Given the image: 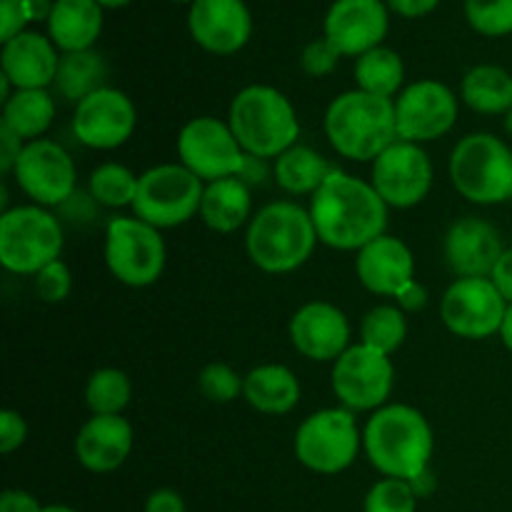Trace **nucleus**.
Here are the masks:
<instances>
[{"instance_id": "f257e3e1", "label": "nucleus", "mask_w": 512, "mask_h": 512, "mask_svg": "<svg viewBox=\"0 0 512 512\" xmlns=\"http://www.w3.org/2000/svg\"><path fill=\"white\" fill-rule=\"evenodd\" d=\"M308 210L320 245L340 253H358L375 238L388 233L390 208L385 200L375 193L370 180L340 168H335L310 198Z\"/></svg>"}, {"instance_id": "f03ea898", "label": "nucleus", "mask_w": 512, "mask_h": 512, "mask_svg": "<svg viewBox=\"0 0 512 512\" xmlns=\"http://www.w3.org/2000/svg\"><path fill=\"white\" fill-rule=\"evenodd\" d=\"M435 433L418 408L388 403L363 425V455L383 478L413 480L430 468Z\"/></svg>"}, {"instance_id": "7ed1b4c3", "label": "nucleus", "mask_w": 512, "mask_h": 512, "mask_svg": "<svg viewBox=\"0 0 512 512\" xmlns=\"http://www.w3.org/2000/svg\"><path fill=\"white\" fill-rule=\"evenodd\" d=\"M310 210L295 200H273L255 210L245 228V253L268 275H288L303 268L318 248Z\"/></svg>"}, {"instance_id": "20e7f679", "label": "nucleus", "mask_w": 512, "mask_h": 512, "mask_svg": "<svg viewBox=\"0 0 512 512\" xmlns=\"http://www.w3.org/2000/svg\"><path fill=\"white\" fill-rule=\"evenodd\" d=\"M325 138L330 148L353 163H373L398 140L395 100L353 88L335 95L325 108Z\"/></svg>"}, {"instance_id": "39448f33", "label": "nucleus", "mask_w": 512, "mask_h": 512, "mask_svg": "<svg viewBox=\"0 0 512 512\" xmlns=\"http://www.w3.org/2000/svg\"><path fill=\"white\" fill-rule=\"evenodd\" d=\"M228 125L245 155L273 163L300 143V118L293 100L273 85H245L233 95Z\"/></svg>"}, {"instance_id": "423d86ee", "label": "nucleus", "mask_w": 512, "mask_h": 512, "mask_svg": "<svg viewBox=\"0 0 512 512\" xmlns=\"http://www.w3.org/2000/svg\"><path fill=\"white\" fill-rule=\"evenodd\" d=\"M448 178L468 203L490 208L512 200V148L495 133H468L448 158Z\"/></svg>"}, {"instance_id": "0eeeda50", "label": "nucleus", "mask_w": 512, "mask_h": 512, "mask_svg": "<svg viewBox=\"0 0 512 512\" xmlns=\"http://www.w3.org/2000/svg\"><path fill=\"white\" fill-rule=\"evenodd\" d=\"M63 220L53 210L25 203L0 213V265L13 275H38L60 260Z\"/></svg>"}, {"instance_id": "6e6552de", "label": "nucleus", "mask_w": 512, "mask_h": 512, "mask_svg": "<svg viewBox=\"0 0 512 512\" xmlns=\"http://www.w3.org/2000/svg\"><path fill=\"white\" fill-rule=\"evenodd\" d=\"M103 258L108 273L125 288L143 290L158 283L168 265L163 230L135 215H113L105 225Z\"/></svg>"}, {"instance_id": "1a4fd4ad", "label": "nucleus", "mask_w": 512, "mask_h": 512, "mask_svg": "<svg viewBox=\"0 0 512 512\" xmlns=\"http://www.w3.org/2000/svg\"><path fill=\"white\" fill-rule=\"evenodd\" d=\"M293 453L305 470L318 475H340L363 453V428L348 408H323L298 425Z\"/></svg>"}, {"instance_id": "9d476101", "label": "nucleus", "mask_w": 512, "mask_h": 512, "mask_svg": "<svg viewBox=\"0 0 512 512\" xmlns=\"http://www.w3.org/2000/svg\"><path fill=\"white\" fill-rule=\"evenodd\" d=\"M205 183L180 163H160L140 173L133 215L158 230H173L200 215Z\"/></svg>"}, {"instance_id": "9b49d317", "label": "nucleus", "mask_w": 512, "mask_h": 512, "mask_svg": "<svg viewBox=\"0 0 512 512\" xmlns=\"http://www.w3.org/2000/svg\"><path fill=\"white\" fill-rule=\"evenodd\" d=\"M330 388L350 413H375L390 403L395 388L393 358L355 343L330 368Z\"/></svg>"}, {"instance_id": "f8f14e48", "label": "nucleus", "mask_w": 512, "mask_h": 512, "mask_svg": "<svg viewBox=\"0 0 512 512\" xmlns=\"http://www.w3.org/2000/svg\"><path fill=\"white\" fill-rule=\"evenodd\" d=\"M10 178L40 208H60L78 193V168L68 150L50 138L25 143Z\"/></svg>"}, {"instance_id": "ddd939ff", "label": "nucleus", "mask_w": 512, "mask_h": 512, "mask_svg": "<svg viewBox=\"0 0 512 512\" xmlns=\"http://www.w3.org/2000/svg\"><path fill=\"white\" fill-rule=\"evenodd\" d=\"M435 168L425 145L395 140L370 163V185L390 210H413L430 195Z\"/></svg>"}, {"instance_id": "4468645a", "label": "nucleus", "mask_w": 512, "mask_h": 512, "mask_svg": "<svg viewBox=\"0 0 512 512\" xmlns=\"http://www.w3.org/2000/svg\"><path fill=\"white\" fill-rule=\"evenodd\" d=\"M175 150H178V163L198 175L203 183L240 175L245 163V153L235 140L228 120L215 115L190 118L180 128Z\"/></svg>"}, {"instance_id": "2eb2a0df", "label": "nucleus", "mask_w": 512, "mask_h": 512, "mask_svg": "<svg viewBox=\"0 0 512 512\" xmlns=\"http://www.w3.org/2000/svg\"><path fill=\"white\" fill-rule=\"evenodd\" d=\"M508 300L490 278H455L440 298V320L463 340H488L500 335Z\"/></svg>"}, {"instance_id": "dca6fc26", "label": "nucleus", "mask_w": 512, "mask_h": 512, "mask_svg": "<svg viewBox=\"0 0 512 512\" xmlns=\"http://www.w3.org/2000/svg\"><path fill=\"white\" fill-rule=\"evenodd\" d=\"M460 115V98L450 85L423 78L405 85L395 98V125L398 140L428 145L445 138L455 128Z\"/></svg>"}, {"instance_id": "f3484780", "label": "nucleus", "mask_w": 512, "mask_h": 512, "mask_svg": "<svg viewBox=\"0 0 512 512\" xmlns=\"http://www.w3.org/2000/svg\"><path fill=\"white\" fill-rule=\"evenodd\" d=\"M138 128V108L128 93L118 88L95 90L73 108L70 130L83 148L110 153L128 143Z\"/></svg>"}, {"instance_id": "a211bd4d", "label": "nucleus", "mask_w": 512, "mask_h": 512, "mask_svg": "<svg viewBox=\"0 0 512 512\" xmlns=\"http://www.w3.org/2000/svg\"><path fill=\"white\" fill-rule=\"evenodd\" d=\"M295 353L310 363L333 365L350 348L353 328L343 308L328 300H310L293 313L288 325Z\"/></svg>"}, {"instance_id": "6ab92c4d", "label": "nucleus", "mask_w": 512, "mask_h": 512, "mask_svg": "<svg viewBox=\"0 0 512 512\" xmlns=\"http://www.w3.org/2000/svg\"><path fill=\"white\" fill-rule=\"evenodd\" d=\"M503 253V235L488 218L465 215L445 230L443 258L455 278H490Z\"/></svg>"}, {"instance_id": "aec40b11", "label": "nucleus", "mask_w": 512, "mask_h": 512, "mask_svg": "<svg viewBox=\"0 0 512 512\" xmlns=\"http://www.w3.org/2000/svg\"><path fill=\"white\" fill-rule=\"evenodd\" d=\"M388 5L383 0H335L325 15V38L343 58H360L380 48L388 35Z\"/></svg>"}, {"instance_id": "412c9836", "label": "nucleus", "mask_w": 512, "mask_h": 512, "mask_svg": "<svg viewBox=\"0 0 512 512\" xmlns=\"http://www.w3.org/2000/svg\"><path fill=\"white\" fill-rule=\"evenodd\" d=\"M195 43L213 55H235L253 35V18L243 0H195L188 13Z\"/></svg>"}, {"instance_id": "4be33fe9", "label": "nucleus", "mask_w": 512, "mask_h": 512, "mask_svg": "<svg viewBox=\"0 0 512 512\" xmlns=\"http://www.w3.org/2000/svg\"><path fill=\"white\" fill-rule=\"evenodd\" d=\"M135 445V430L125 415H90L75 435L73 453L80 468L108 475L128 463Z\"/></svg>"}, {"instance_id": "5701e85b", "label": "nucleus", "mask_w": 512, "mask_h": 512, "mask_svg": "<svg viewBox=\"0 0 512 512\" xmlns=\"http://www.w3.org/2000/svg\"><path fill=\"white\" fill-rule=\"evenodd\" d=\"M355 275L368 293L395 300L415 278V255L398 235H380L355 253Z\"/></svg>"}, {"instance_id": "b1692460", "label": "nucleus", "mask_w": 512, "mask_h": 512, "mask_svg": "<svg viewBox=\"0 0 512 512\" xmlns=\"http://www.w3.org/2000/svg\"><path fill=\"white\" fill-rule=\"evenodd\" d=\"M60 50L48 35L23 30L3 43L0 50V75L10 80L15 90L53 88L60 65Z\"/></svg>"}, {"instance_id": "393cba45", "label": "nucleus", "mask_w": 512, "mask_h": 512, "mask_svg": "<svg viewBox=\"0 0 512 512\" xmlns=\"http://www.w3.org/2000/svg\"><path fill=\"white\" fill-rule=\"evenodd\" d=\"M300 398H303V385L288 365L263 363L245 373L243 400L255 413L280 418L293 413Z\"/></svg>"}, {"instance_id": "a878e982", "label": "nucleus", "mask_w": 512, "mask_h": 512, "mask_svg": "<svg viewBox=\"0 0 512 512\" xmlns=\"http://www.w3.org/2000/svg\"><path fill=\"white\" fill-rule=\"evenodd\" d=\"M253 215V190L238 175L205 183L198 215L205 228L218 235H233L240 228H248Z\"/></svg>"}, {"instance_id": "bb28decb", "label": "nucleus", "mask_w": 512, "mask_h": 512, "mask_svg": "<svg viewBox=\"0 0 512 512\" xmlns=\"http://www.w3.org/2000/svg\"><path fill=\"white\" fill-rule=\"evenodd\" d=\"M103 33V8L98 0H53L48 38L60 53L93 50Z\"/></svg>"}, {"instance_id": "cd10ccee", "label": "nucleus", "mask_w": 512, "mask_h": 512, "mask_svg": "<svg viewBox=\"0 0 512 512\" xmlns=\"http://www.w3.org/2000/svg\"><path fill=\"white\" fill-rule=\"evenodd\" d=\"M333 170V163L323 153L298 143L273 160V183L290 198H313Z\"/></svg>"}, {"instance_id": "c85d7f7f", "label": "nucleus", "mask_w": 512, "mask_h": 512, "mask_svg": "<svg viewBox=\"0 0 512 512\" xmlns=\"http://www.w3.org/2000/svg\"><path fill=\"white\" fill-rule=\"evenodd\" d=\"M58 103L53 90H15L3 105H0V125L13 130L25 143L45 138L55 123Z\"/></svg>"}, {"instance_id": "c756f323", "label": "nucleus", "mask_w": 512, "mask_h": 512, "mask_svg": "<svg viewBox=\"0 0 512 512\" xmlns=\"http://www.w3.org/2000/svg\"><path fill=\"white\" fill-rule=\"evenodd\" d=\"M108 63L98 50H80V53L60 55L58 75L53 83L55 98H63L65 103L75 105L93 95L95 90L108 85Z\"/></svg>"}, {"instance_id": "7c9ffc66", "label": "nucleus", "mask_w": 512, "mask_h": 512, "mask_svg": "<svg viewBox=\"0 0 512 512\" xmlns=\"http://www.w3.org/2000/svg\"><path fill=\"white\" fill-rule=\"evenodd\" d=\"M460 100L473 113L505 115L512 108V73L493 63L475 65L460 80Z\"/></svg>"}, {"instance_id": "2f4dec72", "label": "nucleus", "mask_w": 512, "mask_h": 512, "mask_svg": "<svg viewBox=\"0 0 512 512\" xmlns=\"http://www.w3.org/2000/svg\"><path fill=\"white\" fill-rule=\"evenodd\" d=\"M353 78L355 88L363 93L395 100L405 88V63L400 53L380 45L355 58Z\"/></svg>"}, {"instance_id": "473e14b6", "label": "nucleus", "mask_w": 512, "mask_h": 512, "mask_svg": "<svg viewBox=\"0 0 512 512\" xmlns=\"http://www.w3.org/2000/svg\"><path fill=\"white\" fill-rule=\"evenodd\" d=\"M138 183L140 175L133 173L128 165L108 160V163H100L90 173L88 193L100 208L123 210L133 208L135 195H138Z\"/></svg>"}, {"instance_id": "72a5a7b5", "label": "nucleus", "mask_w": 512, "mask_h": 512, "mask_svg": "<svg viewBox=\"0 0 512 512\" xmlns=\"http://www.w3.org/2000/svg\"><path fill=\"white\" fill-rule=\"evenodd\" d=\"M408 338V315L395 303H380L360 320V343L393 358Z\"/></svg>"}, {"instance_id": "f704fd0d", "label": "nucleus", "mask_w": 512, "mask_h": 512, "mask_svg": "<svg viewBox=\"0 0 512 512\" xmlns=\"http://www.w3.org/2000/svg\"><path fill=\"white\" fill-rule=\"evenodd\" d=\"M133 400V383L120 368H98L85 383L90 415H123Z\"/></svg>"}, {"instance_id": "c9c22d12", "label": "nucleus", "mask_w": 512, "mask_h": 512, "mask_svg": "<svg viewBox=\"0 0 512 512\" xmlns=\"http://www.w3.org/2000/svg\"><path fill=\"white\" fill-rule=\"evenodd\" d=\"M245 375L228 363H208L198 373V390L208 403L230 405L243 398Z\"/></svg>"}, {"instance_id": "e433bc0d", "label": "nucleus", "mask_w": 512, "mask_h": 512, "mask_svg": "<svg viewBox=\"0 0 512 512\" xmlns=\"http://www.w3.org/2000/svg\"><path fill=\"white\" fill-rule=\"evenodd\" d=\"M420 498L408 480L380 478L365 493L363 512H418Z\"/></svg>"}, {"instance_id": "4c0bfd02", "label": "nucleus", "mask_w": 512, "mask_h": 512, "mask_svg": "<svg viewBox=\"0 0 512 512\" xmlns=\"http://www.w3.org/2000/svg\"><path fill=\"white\" fill-rule=\"evenodd\" d=\"M465 18L485 38L512 35V0H465Z\"/></svg>"}, {"instance_id": "58836bf2", "label": "nucleus", "mask_w": 512, "mask_h": 512, "mask_svg": "<svg viewBox=\"0 0 512 512\" xmlns=\"http://www.w3.org/2000/svg\"><path fill=\"white\" fill-rule=\"evenodd\" d=\"M33 288L43 303L58 305L73 293V273L63 260H55V263L45 265L38 275H33Z\"/></svg>"}, {"instance_id": "ea45409f", "label": "nucleus", "mask_w": 512, "mask_h": 512, "mask_svg": "<svg viewBox=\"0 0 512 512\" xmlns=\"http://www.w3.org/2000/svg\"><path fill=\"white\" fill-rule=\"evenodd\" d=\"M340 58H343L340 50L323 35V38L310 40V43L305 45L303 53H300V68H303V73L310 75V78H325V75L335 73Z\"/></svg>"}, {"instance_id": "a19ab883", "label": "nucleus", "mask_w": 512, "mask_h": 512, "mask_svg": "<svg viewBox=\"0 0 512 512\" xmlns=\"http://www.w3.org/2000/svg\"><path fill=\"white\" fill-rule=\"evenodd\" d=\"M28 440V420L13 408L0 410V453L13 455Z\"/></svg>"}, {"instance_id": "79ce46f5", "label": "nucleus", "mask_w": 512, "mask_h": 512, "mask_svg": "<svg viewBox=\"0 0 512 512\" xmlns=\"http://www.w3.org/2000/svg\"><path fill=\"white\" fill-rule=\"evenodd\" d=\"M0 40L8 43L10 38L20 35L25 25L30 23V5L28 0H0Z\"/></svg>"}, {"instance_id": "37998d69", "label": "nucleus", "mask_w": 512, "mask_h": 512, "mask_svg": "<svg viewBox=\"0 0 512 512\" xmlns=\"http://www.w3.org/2000/svg\"><path fill=\"white\" fill-rule=\"evenodd\" d=\"M25 148V140L18 138L13 130H8L5 125H0V173L13 175L15 163H18L20 153Z\"/></svg>"}, {"instance_id": "c03bdc74", "label": "nucleus", "mask_w": 512, "mask_h": 512, "mask_svg": "<svg viewBox=\"0 0 512 512\" xmlns=\"http://www.w3.org/2000/svg\"><path fill=\"white\" fill-rule=\"evenodd\" d=\"M45 505L33 493L20 488H8L0 495V512H43Z\"/></svg>"}, {"instance_id": "a18cd8bd", "label": "nucleus", "mask_w": 512, "mask_h": 512, "mask_svg": "<svg viewBox=\"0 0 512 512\" xmlns=\"http://www.w3.org/2000/svg\"><path fill=\"white\" fill-rule=\"evenodd\" d=\"M428 300H430L428 288H425L420 280H413V283L405 285V288L395 295L393 303L398 305L405 315H410V313H420V310L428 308Z\"/></svg>"}, {"instance_id": "49530a36", "label": "nucleus", "mask_w": 512, "mask_h": 512, "mask_svg": "<svg viewBox=\"0 0 512 512\" xmlns=\"http://www.w3.org/2000/svg\"><path fill=\"white\" fill-rule=\"evenodd\" d=\"M143 512H185V500L178 490L158 488L148 495Z\"/></svg>"}, {"instance_id": "de8ad7c7", "label": "nucleus", "mask_w": 512, "mask_h": 512, "mask_svg": "<svg viewBox=\"0 0 512 512\" xmlns=\"http://www.w3.org/2000/svg\"><path fill=\"white\" fill-rule=\"evenodd\" d=\"M490 280L500 290V295L508 300V305H512V248H505V253L500 255L498 265L490 273Z\"/></svg>"}, {"instance_id": "09e8293b", "label": "nucleus", "mask_w": 512, "mask_h": 512, "mask_svg": "<svg viewBox=\"0 0 512 512\" xmlns=\"http://www.w3.org/2000/svg\"><path fill=\"white\" fill-rule=\"evenodd\" d=\"M440 0H385L390 10H395L403 18H423L438 8Z\"/></svg>"}, {"instance_id": "8fccbe9b", "label": "nucleus", "mask_w": 512, "mask_h": 512, "mask_svg": "<svg viewBox=\"0 0 512 512\" xmlns=\"http://www.w3.org/2000/svg\"><path fill=\"white\" fill-rule=\"evenodd\" d=\"M410 485H413L415 495H418L420 500H425V498H430V495H433L435 490H438V478H435L433 468H428V470H425V473H420L418 478L410 480Z\"/></svg>"}, {"instance_id": "3c124183", "label": "nucleus", "mask_w": 512, "mask_h": 512, "mask_svg": "<svg viewBox=\"0 0 512 512\" xmlns=\"http://www.w3.org/2000/svg\"><path fill=\"white\" fill-rule=\"evenodd\" d=\"M500 340H503L505 350L512 353V305H508V313H505L503 328H500Z\"/></svg>"}, {"instance_id": "603ef678", "label": "nucleus", "mask_w": 512, "mask_h": 512, "mask_svg": "<svg viewBox=\"0 0 512 512\" xmlns=\"http://www.w3.org/2000/svg\"><path fill=\"white\" fill-rule=\"evenodd\" d=\"M43 512H80V510L70 508V505H63V503H53V505H45Z\"/></svg>"}, {"instance_id": "864d4df0", "label": "nucleus", "mask_w": 512, "mask_h": 512, "mask_svg": "<svg viewBox=\"0 0 512 512\" xmlns=\"http://www.w3.org/2000/svg\"><path fill=\"white\" fill-rule=\"evenodd\" d=\"M100 8H125L130 0H98Z\"/></svg>"}, {"instance_id": "5fc2aeb1", "label": "nucleus", "mask_w": 512, "mask_h": 512, "mask_svg": "<svg viewBox=\"0 0 512 512\" xmlns=\"http://www.w3.org/2000/svg\"><path fill=\"white\" fill-rule=\"evenodd\" d=\"M503 130H505V135L512 140V108L503 115Z\"/></svg>"}, {"instance_id": "6e6d98bb", "label": "nucleus", "mask_w": 512, "mask_h": 512, "mask_svg": "<svg viewBox=\"0 0 512 512\" xmlns=\"http://www.w3.org/2000/svg\"><path fill=\"white\" fill-rule=\"evenodd\" d=\"M175 3H190V5H193L195 0H175Z\"/></svg>"}]
</instances>
